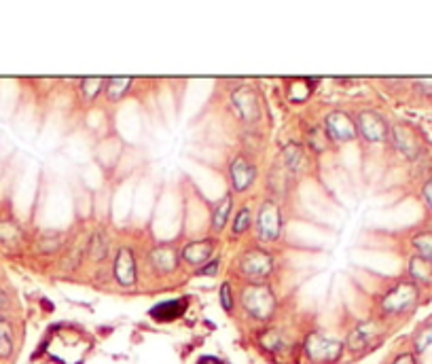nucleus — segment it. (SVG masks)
Here are the masks:
<instances>
[{"instance_id":"obj_1","label":"nucleus","mask_w":432,"mask_h":364,"mask_svg":"<svg viewBox=\"0 0 432 364\" xmlns=\"http://www.w3.org/2000/svg\"><path fill=\"white\" fill-rule=\"evenodd\" d=\"M240 301L244 312L257 320V322H267L274 318L278 310V299L276 293L269 284L259 282V284H246L240 293Z\"/></svg>"},{"instance_id":"obj_2","label":"nucleus","mask_w":432,"mask_h":364,"mask_svg":"<svg viewBox=\"0 0 432 364\" xmlns=\"http://www.w3.org/2000/svg\"><path fill=\"white\" fill-rule=\"evenodd\" d=\"M418 299L420 286L411 280H399L380 297L378 307L384 316H403L418 305Z\"/></svg>"},{"instance_id":"obj_3","label":"nucleus","mask_w":432,"mask_h":364,"mask_svg":"<svg viewBox=\"0 0 432 364\" xmlns=\"http://www.w3.org/2000/svg\"><path fill=\"white\" fill-rule=\"evenodd\" d=\"M238 271L242 278L250 280V284L265 282L274 274V257L269 250L259 246L246 248L238 259Z\"/></svg>"},{"instance_id":"obj_4","label":"nucleus","mask_w":432,"mask_h":364,"mask_svg":"<svg viewBox=\"0 0 432 364\" xmlns=\"http://www.w3.org/2000/svg\"><path fill=\"white\" fill-rule=\"evenodd\" d=\"M255 229H257L259 242H263V244H274L282 237V210L274 197L265 199L259 206Z\"/></svg>"},{"instance_id":"obj_5","label":"nucleus","mask_w":432,"mask_h":364,"mask_svg":"<svg viewBox=\"0 0 432 364\" xmlns=\"http://www.w3.org/2000/svg\"><path fill=\"white\" fill-rule=\"evenodd\" d=\"M341 352H344V344L325 333H310L303 341V354L310 363H337L341 358Z\"/></svg>"},{"instance_id":"obj_6","label":"nucleus","mask_w":432,"mask_h":364,"mask_svg":"<svg viewBox=\"0 0 432 364\" xmlns=\"http://www.w3.org/2000/svg\"><path fill=\"white\" fill-rule=\"evenodd\" d=\"M231 108L242 123H257L261 119V98L255 87L240 85L231 91Z\"/></svg>"},{"instance_id":"obj_7","label":"nucleus","mask_w":432,"mask_h":364,"mask_svg":"<svg viewBox=\"0 0 432 364\" xmlns=\"http://www.w3.org/2000/svg\"><path fill=\"white\" fill-rule=\"evenodd\" d=\"M356 131L371 144H380V142H386L390 138L388 121L375 110H363L356 117Z\"/></svg>"},{"instance_id":"obj_8","label":"nucleus","mask_w":432,"mask_h":364,"mask_svg":"<svg viewBox=\"0 0 432 364\" xmlns=\"http://www.w3.org/2000/svg\"><path fill=\"white\" fill-rule=\"evenodd\" d=\"M325 134L331 142H350L358 136L356 119H352L344 110H333L325 119Z\"/></svg>"},{"instance_id":"obj_9","label":"nucleus","mask_w":432,"mask_h":364,"mask_svg":"<svg viewBox=\"0 0 432 364\" xmlns=\"http://www.w3.org/2000/svg\"><path fill=\"white\" fill-rule=\"evenodd\" d=\"M112 278L117 280L119 286L123 288H132L136 286L138 280V265H136V254L132 248L121 246L115 254V263H112Z\"/></svg>"},{"instance_id":"obj_10","label":"nucleus","mask_w":432,"mask_h":364,"mask_svg":"<svg viewBox=\"0 0 432 364\" xmlns=\"http://www.w3.org/2000/svg\"><path fill=\"white\" fill-rule=\"evenodd\" d=\"M227 174H229V182H231V193H246L257 178V168L244 155H238L231 159Z\"/></svg>"},{"instance_id":"obj_11","label":"nucleus","mask_w":432,"mask_h":364,"mask_svg":"<svg viewBox=\"0 0 432 364\" xmlns=\"http://www.w3.org/2000/svg\"><path fill=\"white\" fill-rule=\"evenodd\" d=\"M151 265H153V269L157 271V274H161V276H170V274H174L176 269H178V265H180V252L176 250V246L174 244H165V242H161V244H157L153 250H151Z\"/></svg>"},{"instance_id":"obj_12","label":"nucleus","mask_w":432,"mask_h":364,"mask_svg":"<svg viewBox=\"0 0 432 364\" xmlns=\"http://www.w3.org/2000/svg\"><path fill=\"white\" fill-rule=\"evenodd\" d=\"M216 248V240L214 237H204V240H193L189 242L182 250H180V259L191 265V267H202L206 263L212 261Z\"/></svg>"},{"instance_id":"obj_13","label":"nucleus","mask_w":432,"mask_h":364,"mask_svg":"<svg viewBox=\"0 0 432 364\" xmlns=\"http://www.w3.org/2000/svg\"><path fill=\"white\" fill-rule=\"evenodd\" d=\"M284 172L295 178V176H301V172H305L308 168V153H305V146L299 144V142H288L282 153H280V161H278Z\"/></svg>"},{"instance_id":"obj_14","label":"nucleus","mask_w":432,"mask_h":364,"mask_svg":"<svg viewBox=\"0 0 432 364\" xmlns=\"http://www.w3.org/2000/svg\"><path fill=\"white\" fill-rule=\"evenodd\" d=\"M390 138H392V144L399 153H403L407 159H414L418 157L420 153V140L416 136V131L411 129V125L407 123H397L392 129H390Z\"/></svg>"},{"instance_id":"obj_15","label":"nucleus","mask_w":432,"mask_h":364,"mask_svg":"<svg viewBox=\"0 0 432 364\" xmlns=\"http://www.w3.org/2000/svg\"><path fill=\"white\" fill-rule=\"evenodd\" d=\"M378 337H380V331H378L375 322H361L350 331L346 346H348L350 352L358 354V352H365Z\"/></svg>"},{"instance_id":"obj_16","label":"nucleus","mask_w":432,"mask_h":364,"mask_svg":"<svg viewBox=\"0 0 432 364\" xmlns=\"http://www.w3.org/2000/svg\"><path fill=\"white\" fill-rule=\"evenodd\" d=\"M187 312V299H172V301H163V303H157L148 316L157 322H174L178 320L182 314Z\"/></svg>"},{"instance_id":"obj_17","label":"nucleus","mask_w":432,"mask_h":364,"mask_svg":"<svg viewBox=\"0 0 432 364\" xmlns=\"http://www.w3.org/2000/svg\"><path fill=\"white\" fill-rule=\"evenodd\" d=\"M231 208H233V193L229 191L212 206V216H210V231L212 233H221L227 227Z\"/></svg>"},{"instance_id":"obj_18","label":"nucleus","mask_w":432,"mask_h":364,"mask_svg":"<svg viewBox=\"0 0 432 364\" xmlns=\"http://www.w3.org/2000/svg\"><path fill=\"white\" fill-rule=\"evenodd\" d=\"M314 78H288L286 81V98L293 104L305 102L314 91Z\"/></svg>"},{"instance_id":"obj_19","label":"nucleus","mask_w":432,"mask_h":364,"mask_svg":"<svg viewBox=\"0 0 432 364\" xmlns=\"http://www.w3.org/2000/svg\"><path fill=\"white\" fill-rule=\"evenodd\" d=\"M409 278L414 284H432V263L414 254L409 259Z\"/></svg>"},{"instance_id":"obj_20","label":"nucleus","mask_w":432,"mask_h":364,"mask_svg":"<svg viewBox=\"0 0 432 364\" xmlns=\"http://www.w3.org/2000/svg\"><path fill=\"white\" fill-rule=\"evenodd\" d=\"M259 346L267 352V354H280L286 348V341L282 337L280 331L276 329H267L259 335Z\"/></svg>"},{"instance_id":"obj_21","label":"nucleus","mask_w":432,"mask_h":364,"mask_svg":"<svg viewBox=\"0 0 432 364\" xmlns=\"http://www.w3.org/2000/svg\"><path fill=\"white\" fill-rule=\"evenodd\" d=\"M132 78L129 76H115V78H108L106 81V95H108V100L110 102H117V100H121L127 91H129V87H132Z\"/></svg>"},{"instance_id":"obj_22","label":"nucleus","mask_w":432,"mask_h":364,"mask_svg":"<svg viewBox=\"0 0 432 364\" xmlns=\"http://www.w3.org/2000/svg\"><path fill=\"white\" fill-rule=\"evenodd\" d=\"M411 244H414L418 257H422L424 261L432 263V231H420V233H416L414 240H411Z\"/></svg>"},{"instance_id":"obj_23","label":"nucleus","mask_w":432,"mask_h":364,"mask_svg":"<svg viewBox=\"0 0 432 364\" xmlns=\"http://www.w3.org/2000/svg\"><path fill=\"white\" fill-rule=\"evenodd\" d=\"M250 225H252V210H250L248 206H244V208L235 214V218H233V223H231V235H235V237L244 235V233L250 229Z\"/></svg>"},{"instance_id":"obj_24","label":"nucleus","mask_w":432,"mask_h":364,"mask_svg":"<svg viewBox=\"0 0 432 364\" xmlns=\"http://www.w3.org/2000/svg\"><path fill=\"white\" fill-rule=\"evenodd\" d=\"M104 87H106V78L102 76H87L81 81V93L87 102H91Z\"/></svg>"},{"instance_id":"obj_25","label":"nucleus","mask_w":432,"mask_h":364,"mask_svg":"<svg viewBox=\"0 0 432 364\" xmlns=\"http://www.w3.org/2000/svg\"><path fill=\"white\" fill-rule=\"evenodd\" d=\"M106 248H108V244H106L104 235L93 233L91 240H89V246H87V257L91 261H104L106 259Z\"/></svg>"},{"instance_id":"obj_26","label":"nucleus","mask_w":432,"mask_h":364,"mask_svg":"<svg viewBox=\"0 0 432 364\" xmlns=\"http://www.w3.org/2000/svg\"><path fill=\"white\" fill-rule=\"evenodd\" d=\"M21 240V229L15 221H0V242L15 244Z\"/></svg>"},{"instance_id":"obj_27","label":"nucleus","mask_w":432,"mask_h":364,"mask_svg":"<svg viewBox=\"0 0 432 364\" xmlns=\"http://www.w3.org/2000/svg\"><path fill=\"white\" fill-rule=\"evenodd\" d=\"M13 352V331L6 320L0 318V358H8Z\"/></svg>"},{"instance_id":"obj_28","label":"nucleus","mask_w":432,"mask_h":364,"mask_svg":"<svg viewBox=\"0 0 432 364\" xmlns=\"http://www.w3.org/2000/svg\"><path fill=\"white\" fill-rule=\"evenodd\" d=\"M432 346V322H428L426 327H422L418 333H416V337H414V348H416V352H424V350H428Z\"/></svg>"},{"instance_id":"obj_29","label":"nucleus","mask_w":432,"mask_h":364,"mask_svg":"<svg viewBox=\"0 0 432 364\" xmlns=\"http://www.w3.org/2000/svg\"><path fill=\"white\" fill-rule=\"evenodd\" d=\"M38 246H40L42 252H53L55 248L62 246V233H55V231L42 233V237L38 240Z\"/></svg>"},{"instance_id":"obj_30","label":"nucleus","mask_w":432,"mask_h":364,"mask_svg":"<svg viewBox=\"0 0 432 364\" xmlns=\"http://www.w3.org/2000/svg\"><path fill=\"white\" fill-rule=\"evenodd\" d=\"M218 297H221V307H223L227 314H231L233 307H235V299H233V290H231V284H229V282H223Z\"/></svg>"},{"instance_id":"obj_31","label":"nucleus","mask_w":432,"mask_h":364,"mask_svg":"<svg viewBox=\"0 0 432 364\" xmlns=\"http://www.w3.org/2000/svg\"><path fill=\"white\" fill-rule=\"evenodd\" d=\"M310 144H312V148L316 151V153H322L325 148H327V142H329V138H327V134H325V129H312L310 131Z\"/></svg>"},{"instance_id":"obj_32","label":"nucleus","mask_w":432,"mask_h":364,"mask_svg":"<svg viewBox=\"0 0 432 364\" xmlns=\"http://www.w3.org/2000/svg\"><path fill=\"white\" fill-rule=\"evenodd\" d=\"M218 271V259L214 261H210V263H206V265H202V267H197V271H195V276H199V278H210V276H214Z\"/></svg>"},{"instance_id":"obj_33","label":"nucleus","mask_w":432,"mask_h":364,"mask_svg":"<svg viewBox=\"0 0 432 364\" xmlns=\"http://www.w3.org/2000/svg\"><path fill=\"white\" fill-rule=\"evenodd\" d=\"M392 364H418V363H416V356H414V354H401V356L395 358V363Z\"/></svg>"},{"instance_id":"obj_34","label":"nucleus","mask_w":432,"mask_h":364,"mask_svg":"<svg viewBox=\"0 0 432 364\" xmlns=\"http://www.w3.org/2000/svg\"><path fill=\"white\" fill-rule=\"evenodd\" d=\"M422 195H424V199H426V204H428V208L432 210V178L424 184V189H422Z\"/></svg>"},{"instance_id":"obj_35","label":"nucleus","mask_w":432,"mask_h":364,"mask_svg":"<svg viewBox=\"0 0 432 364\" xmlns=\"http://www.w3.org/2000/svg\"><path fill=\"white\" fill-rule=\"evenodd\" d=\"M197 364H223L216 356H202L199 360H197Z\"/></svg>"}]
</instances>
